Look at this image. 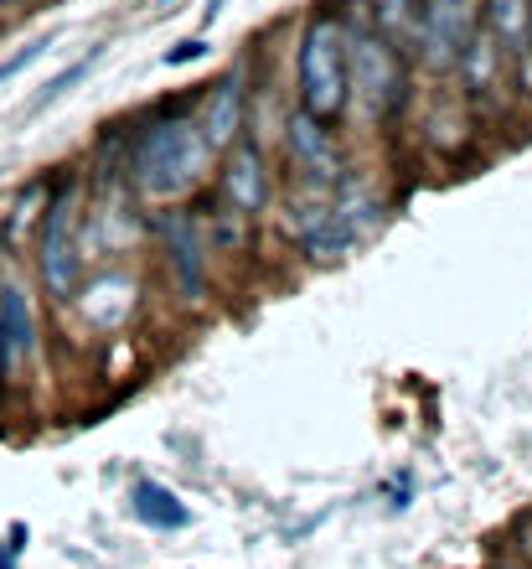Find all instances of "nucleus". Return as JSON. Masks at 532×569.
Returning a JSON list of instances; mask_svg holds the SVG:
<instances>
[{
	"label": "nucleus",
	"instance_id": "nucleus-1",
	"mask_svg": "<svg viewBox=\"0 0 532 569\" xmlns=\"http://www.w3.org/2000/svg\"><path fill=\"white\" fill-rule=\"evenodd\" d=\"M197 99H177V104H161L140 130L130 136V156H124V177L140 197H155V202H177V197L197 192L212 171V146L202 140L192 120Z\"/></svg>",
	"mask_w": 532,
	"mask_h": 569
},
{
	"label": "nucleus",
	"instance_id": "nucleus-2",
	"mask_svg": "<svg viewBox=\"0 0 532 569\" xmlns=\"http://www.w3.org/2000/svg\"><path fill=\"white\" fill-rule=\"evenodd\" d=\"M388 223V202L372 192H357V187H341V192H315L305 208L290 218V233H295L300 259L311 264H337L352 249L372 243Z\"/></svg>",
	"mask_w": 532,
	"mask_h": 569
},
{
	"label": "nucleus",
	"instance_id": "nucleus-3",
	"mask_svg": "<svg viewBox=\"0 0 532 569\" xmlns=\"http://www.w3.org/2000/svg\"><path fill=\"white\" fill-rule=\"evenodd\" d=\"M295 99L321 124H337L347 114V16L315 11L305 16L295 42Z\"/></svg>",
	"mask_w": 532,
	"mask_h": 569
},
{
	"label": "nucleus",
	"instance_id": "nucleus-4",
	"mask_svg": "<svg viewBox=\"0 0 532 569\" xmlns=\"http://www.w3.org/2000/svg\"><path fill=\"white\" fill-rule=\"evenodd\" d=\"M409 89L403 52L372 21H347V104H357L372 124H393Z\"/></svg>",
	"mask_w": 532,
	"mask_h": 569
},
{
	"label": "nucleus",
	"instance_id": "nucleus-5",
	"mask_svg": "<svg viewBox=\"0 0 532 569\" xmlns=\"http://www.w3.org/2000/svg\"><path fill=\"white\" fill-rule=\"evenodd\" d=\"M150 239L161 249V264H165V280L177 290L181 306H197L208 296V280H212V243H208V228L197 218L192 208H161L150 212Z\"/></svg>",
	"mask_w": 532,
	"mask_h": 569
},
{
	"label": "nucleus",
	"instance_id": "nucleus-6",
	"mask_svg": "<svg viewBox=\"0 0 532 569\" xmlns=\"http://www.w3.org/2000/svg\"><path fill=\"white\" fill-rule=\"evenodd\" d=\"M78 181H58L52 197H47V212H42V233H37V274H42V290L52 300H78Z\"/></svg>",
	"mask_w": 532,
	"mask_h": 569
},
{
	"label": "nucleus",
	"instance_id": "nucleus-7",
	"mask_svg": "<svg viewBox=\"0 0 532 569\" xmlns=\"http://www.w3.org/2000/svg\"><path fill=\"white\" fill-rule=\"evenodd\" d=\"M218 202L238 218H259L274 197V181H269V161H264V146L243 130L228 150H218Z\"/></svg>",
	"mask_w": 532,
	"mask_h": 569
},
{
	"label": "nucleus",
	"instance_id": "nucleus-8",
	"mask_svg": "<svg viewBox=\"0 0 532 569\" xmlns=\"http://www.w3.org/2000/svg\"><path fill=\"white\" fill-rule=\"evenodd\" d=\"M475 27V0H419L414 37L429 68H455Z\"/></svg>",
	"mask_w": 532,
	"mask_h": 569
},
{
	"label": "nucleus",
	"instance_id": "nucleus-9",
	"mask_svg": "<svg viewBox=\"0 0 532 569\" xmlns=\"http://www.w3.org/2000/svg\"><path fill=\"white\" fill-rule=\"evenodd\" d=\"M284 150H290V161H295L311 181H321V187L341 181V171H347V156H341L331 124L311 120L305 109H295V114L284 120Z\"/></svg>",
	"mask_w": 532,
	"mask_h": 569
},
{
	"label": "nucleus",
	"instance_id": "nucleus-10",
	"mask_svg": "<svg viewBox=\"0 0 532 569\" xmlns=\"http://www.w3.org/2000/svg\"><path fill=\"white\" fill-rule=\"evenodd\" d=\"M243 99H249V89H243V68H228V73H222L218 83H208V93H202V109H197L192 120H197V130H202V140L212 146V156L228 150L243 130H249Z\"/></svg>",
	"mask_w": 532,
	"mask_h": 569
},
{
	"label": "nucleus",
	"instance_id": "nucleus-11",
	"mask_svg": "<svg viewBox=\"0 0 532 569\" xmlns=\"http://www.w3.org/2000/svg\"><path fill=\"white\" fill-rule=\"evenodd\" d=\"M0 337L11 347L16 368L37 352V311H31L27 284L16 280V274H0Z\"/></svg>",
	"mask_w": 532,
	"mask_h": 569
},
{
	"label": "nucleus",
	"instance_id": "nucleus-12",
	"mask_svg": "<svg viewBox=\"0 0 532 569\" xmlns=\"http://www.w3.org/2000/svg\"><path fill=\"white\" fill-rule=\"evenodd\" d=\"M130 508H134V518H140L150 533H181V528L192 523V508H187L171 487H161V481H134Z\"/></svg>",
	"mask_w": 532,
	"mask_h": 569
},
{
	"label": "nucleus",
	"instance_id": "nucleus-13",
	"mask_svg": "<svg viewBox=\"0 0 532 569\" xmlns=\"http://www.w3.org/2000/svg\"><path fill=\"white\" fill-rule=\"evenodd\" d=\"M99 52H104V47H89V52H83V58H78L73 68H62L58 78H47V83H42V93H37V99H31V104H27V114H42V109H52V104H58L62 93H73L78 83H83V78L93 73V62H99Z\"/></svg>",
	"mask_w": 532,
	"mask_h": 569
},
{
	"label": "nucleus",
	"instance_id": "nucleus-14",
	"mask_svg": "<svg viewBox=\"0 0 532 569\" xmlns=\"http://www.w3.org/2000/svg\"><path fill=\"white\" fill-rule=\"evenodd\" d=\"M372 31H383L388 42H399L403 31H414L419 21V0H368Z\"/></svg>",
	"mask_w": 532,
	"mask_h": 569
},
{
	"label": "nucleus",
	"instance_id": "nucleus-15",
	"mask_svg": "<svg viewBox=\"0 0 532 569\" xmlns=\"http://www.w3.org/2000/svg\"><path fill=\"white\" fill-rule=\"evenodd\" d=\"M47 47H52V31H42V37H31V42L21 47V52H11V58L0 62V83H6V78H16L21 68H31L37 58H47Z\"/></svg>",
	"mask_w": 532,
	"mask_h": 569
},
{
	"label": "nucleus",
	"instance_id": "nucleus-16",
	"mask_svg": "<svg viewBox=\"0 0 532 569\" xmlns=\"http://www.w3.org/2000/svg\"><path fill=\"white\" fill-rule=\"evenodd\" d=\"M197 58H208V37H187V42H177L161 62L165 68H181V62H197Z\"/></svg>",
	"mask_w": 532,
	"mask_h": 569
},
{
	"label": "nucleus",
	"instance_id": "nucleus-17",
	"mask_svg": "<svg viewBox=\"0 0 532 569\" xmlns=\"http://www.w3.org/2000/svg\"><path fill=\"white\" fill-rule=\"evenodd\" d=\"M21 539H27V528L16 523L11 528V543H0V569H16V549H21Z\"/></svg>",
	"mask_w": 532,
	"mask_h": 569
},
{
	"label": "nucleus",
	"instance_id": "nucleus-18",
	"mask_svg": "<svg viewBox=\"0 0 532 569\" xmlns=\"http://www.w3.org/2000/svg\"><path fill=\"white\" fill-rule=\"evenodd\" d=\"M222 11H228V0H208V6H202V21L212 27V21H222Z\"/></svg>",
	"mask_w": 532,
	"mask_h": 569
},
{
	"label": "nucleus",
	"instance_id": "nucleus-19",
	"mask_svg": "<svg viewBox=\"0 0 532 569\" xmlns=\"http://www.w3.org/2000/svg\"><path fill=\"white\" fill-rule=\"evenodd\" d=\"M528 52H532V6H528Z\"/></svg>",
	"mask_w": 532,
	"mask_h": 569
},
{
	"label": "nucleus",
	"instance_id": "nucleus-20",
	"mask_svg": "<svg viewBox=\"0 0 532 569\" xmlns=\"http://www.w3.org/2000/svg\"><path fill=\"white\" fill-rule=\"evenodd\" d=\"M496 569H522V565H496Z\"/></svg>",
	"mask_w": 532,
	"mask_h": 569
},
{
	"label": "nucleus",
	"instance_id": "nucleus-21",
	"mask_svg": "<svg viewBox=\"0 0 532 569\" xmlns=\"http://www.w3.org/2000/svg\"><path fill=\"white\" fill-rule=\"evenodd\" d=\"M165 6H177V0H165Z\"/></svg>",
	"mask_w": 532,
	"mask_h": 569
}]
</instances>
